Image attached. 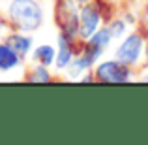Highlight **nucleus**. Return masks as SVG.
Listing matches in <instances>:
<instances>
[{
	"label": "nucleus",
	"mask_w": 148,
	"mask_h": 145,
	"mask_svg": "<svg viewBox=\"0 0 148 145\" xmlns=\"http://www.w3.org/2000/svg\"><path fill=\"white\" fill-rule=\"evenodd\" d=\"M19 62V53L11 47L10 44L8 45H0V70H10L13 66H17Z\"/></svg>",
	"instance_id": "5"
},
{
	"label": "nucleus",
	"mask_w": 148,
	"mask_h": 145,
	"mask_svg": "<svg viewBox=\"0 0 148 145\" xmlns=\"http://www.w3.org/2000/svg\"><path fill=\"white\" fill-rule=\"evenodd\" d=\"M69 58H71V51H69L68 40H66V36H60V53H58L56 64L60 66V68H64V66L69 62Z\"/></svg>",
	"instance_id": "6"
},
{
	"label": "nucleus",
	"mask_w": 148,
	"mask_h": 145,
	"mask_svg": "<svg viewBox=\"0 0 148 145\" xmlns=\"http://www.w3.org/2000/svg\"><path fill=\"white\" fill-rule=\"evenodd\" d=\"M32 81H49V74L43 68H36V74L32 76Z\"/></svg>",
	"instance_id": "10"
},
{
	"label": "nucleus",
	"mask_w": 148,
	"mask_h": 145,
	"mask_svg": "<svg viewBox=\"0 0 148 145\" xmlns=\"http://www.w3.org/2000/svg\"><path fill=\"white\" fill-rule=\"evenodd\" d=\"M98 77L109 83H116V81H126L127 79V70L120 66L118 62H105L98 68Z\"/></svg>",
	"instance_id": "3"
},
{
	"label": "nucleus",
	"mask_w": 148,
	"mask_h": 145,
	"mask_svg": "<svg viewBox=\"0 0 148 145\" xmlns=\"http://www.w3.org/2000/svg\"><path fill=\"white\" fill-rule=\"evenodd\" d=\"M99 23V15L94 8H84L81 11V36L83 38H90L92 32L96 30Z\"/></svg>",
	"instance_id": "4"
},
{
	"label": "nucleus",
	"mask_w": 148,
	"mask_h": 145,
	"mask_svg": "<svg viewBox=\"0 0 148 145\" xmlns=\"http://www.w3.org/2000/svg\"><path fill=\"white\" fill-rule=\"evenodd\" d=\"M10 45L17 51L19 55H25L26 51L30 49V40L28 38H23V36H11L10 38Z\"/></svg>",
	"instance_id": "7"
},
{
	"label": "nucleus",
	"mask_w": 148,
	"mask_h": 145,
	"mask_svg": "<svg viewBox=\"0 0 148 145\" xmlns=\"http://www.w3.org/2000/svg\"><path fill=\"white\" fill-rule=\"evenodd\" d=\"M34 57H36L38 60H41L43 64H51L53 58H54V51H53V47H49V45H41V47L36 49Z\"/></svg>",
	"instance_id": "8"
},
{
	"label": "nucleus",
	"mask_w": 148,
	"mask_h": 145,
	"mask_svg": "<svg viewBox=\"0 0 148 145\" xmlns=\"http://www.w3.org/2000/svg\"><path fill=\"white\" fill-rule=\"evenodd\" d=\"M122 32H124V23H122V21H118V23H112L111 34H114V36H120Z\"/></svg>",
	"instance_id": "11"
},
{
	"label": "nucleus",
	"mask_w": 148,
	"mask_h": 145,
	"mask_svg": "<svg viewBox=\"0 0 148 145\" xmlns=\"http://www.w3.org/2000/svg\"><path fill=\"white\" fill-rule=\"evenodd\" d=\"M141 45H143L141 36H137V34L130 36L122 44V47L118 49V60L124 62V64H133L137 60L139 53H141Z\"/></svg>",
	"instance_id": "2"
},
{
	"label": "nucleus",
	"mask_w": 148,
	"mask_h": 145,
	"mask_svg": "<svg viewBox=\"0 0 148 145\" xmlns=\"http://www.w3.org/2000/svg\"><path fill=\"white\" fill-rule=\"evenodd\" d=\"M10 17L23 30H36L41 25V10L34 0H13L10 6Z\"/></svg>",
	"instance_id": "1"
},
{
	"label": "nucleus",
	"mask_w": 148,
	"mask_h": 145,
	"mask_svg": "<svg viewBox=\"0 0 148 145\" xmlns=\"http://www.w3.org/2000/svg\"><path fill=\"white\" fill-rule=\"evenodd\" d=\"M81 2H84V0H81Z\"/></svg>",
	"instance_id": "12"
},
{
	"label": "nucleus",
	"mask_w": 148,
	"mask_h": 145,
	"mask_svg": "<svg viewBox=\"0 0 148 145\" xmlns=\"http://www.w3.org/2000/svg\"><path fill=\"white\" fill-rule=\"evenodd\" d=\"M109 40H111V32H109L107 28H103L101 32H98V34H96V36H94V40H92L90 44H92V45H98V47H101V49H103L105 45L109 44Z\"/></svg>",
	"instance_id": "9"
}]
</instances>
